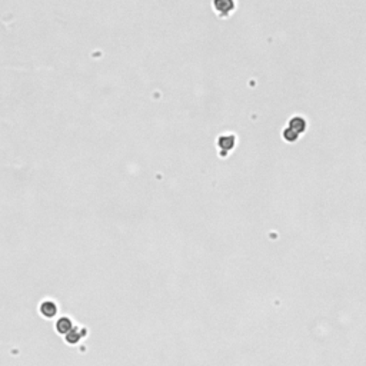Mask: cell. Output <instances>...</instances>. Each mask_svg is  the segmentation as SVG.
<instances>
[{
	"label": "cell",
	"instance_id": "obj_1",
	"mask_svg": "<svg viewBox=\"0 0 366 366\" xmlns=\"http://www.w3.org/2000/svg\"><path fill=\"white\" fill-rule=\"evenodd\" d=\"M306 129V120L302 116H295L289 120L287 127L283 132L285 139L289 142L296 141L299 138V135Z\"/></svg>",
	"mask_w": 366,
	"mask_h": 366
},
{
	"label": "cell",
	"instance_id": "obj_4",
	"mask_svg": "<svg viewBox=\"0 0 366 366\" xmlns=\"http://www.w3.org/2000/svg\"><path fill=\"white\" fill-rule=\"evenodd\" d=\"M236 143V138L235 135L232 133H226V135H221L219 139H218V146L219 149H223V150H230Z\"/></svg>",
	"mask_w": 366,
	"mask_h": 366
},
{
	"label": "cell",
	"instance_id": "obj_3",
	"mask_svg": "<svg viewBox=\"0 0 366 366\" xmlns=\"http://www.w3.org/2000/svg\"><path fill=\"white\" fill-rule=\"evenodd\" d=\"M56 329L60 335H67V334L73 329V322H72V319L67 318V316L60 318V319L57 320Z\"/></svg>",
	"mask_w": 366,
	"mask_h": 366
},
{
	"label": "cell",
	"instance_id": "obj_2",
	"mask_svg": "<svg viewBox=\"0 0 366 366\" xmlns=\"http://www.w3.org/2000/svg\"><path fill=\"white\" fill-rule=\"evenodd\" d=\"M39 312L43 318L46 319H52L55 318V315L57 313V305L55 301L50 299H45L40 305H39Z\"/></svg>",
	"mask_w": 366,
	"mask_h": 366
},
{
	"label": "cell",
	"instance_id": "obj_6",
	"mask_svg": "<svg viewBox=\"0 0 366 366\" xmlns=\"http://www.w3.org/2000/svg\"><path fill=\"white\" fill-rule=\"evenodd\" d=\"M213 4H215L216 10L219 13H225V15L230 13V10L233 9V3L232 1H215Z\"/></svg>",
	"mask_w": 366,
	"mask_h": 366
},
{
	"label": "cell",
	"instance_id": "obj_5",
	"mask_svg": "<svg viewBox=\"0 0 366 366\" xmlns=\"http://www.w3.org/2000/svg\"><path fill=\"white\" fill-rule=\"evenodd\" d=\"M86 332H87L86 329H82L80 332H78V331H76V329L73 328V329H72V331H70V332H69L67 335H64V338H66V340H67V342H69L70 345H75V343H78V342H79L80 339L85 336Z\"/></svg>",
	"mask_w": 366,
	"mask_h": 366
}]
</instances>
